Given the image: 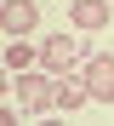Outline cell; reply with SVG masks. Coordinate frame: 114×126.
<instances>
[{
	"instance_id": "1",
	"label": "cell",
	"mask_w": 114,
	"mask_h": 126,
	"mask_svg": "<svg viewBox=\"0 0 114 126\" xmlns=\"http://www.w3.org/2000/svg\"><path fill=\"white\" fill-rule=\"evenodd\" d=\"M51 86H57V75H46L40 63H34V69H17V109L23 115L51 109Z\"/></svg>"
},
{
	"instance_id": "2",
	"label": "cell",
	"mask_w": 114,
	"mask_h": 126,
	"mask_svg": "<svg viewBox=\"0 0 114 126\" xmlns=\"http://www.w3.org/2000/svg\"><path fill=\"white\" fill-rule=\"evenodd\" d=\"M74 63H80V40L74 34H46L40 40V69L46 75H68Z\"/></svg>"
},
{
	"instance_id": "3",
	"label": "cell",
	"mask_w": 114,
	"mask_h": 126,
	"mask_svg": "<svg viewBox=\"0 0 114 126\" xmlns=\"http://www.w3.org/2000/svg\"><path fill=\"white\" fill-rule=\"evenodd\" d=\"M80 80H86L91 103H114V57H108V52L86 57V63H80Z\"/></svg>"
},
{
	"instance_id": "4",
	"label": "cell",
	"mask_w": 114,
	"mask_h": 126,
	"mask_svg": "<svg viewBox=\"0 0 114 126\" xmlns=\"http://www.w3.org/2000/svg\"><path fill=\"white\" fill-rule=\"evenodd\" d=\"M34 23H40V6H34V0H6V6H0V29H6V40H29Z\"/></svg>"
},
{
	"instance_id": "5",
	"label": "cell",
	"mask_w": 114,
	"mask_h": 126,
	"mask_svg": "<svg viewBox=\"0 0 114 126\" xmlns=\"http://www.w3.org/2000/svg\"><path fill=\"white\" fill-rule=\"evenodd\" d=\"M68 23L74 29H108L114 23V0H68Z\"/></svg>"
},
{
	"instance_id": "6",
	"label": "cell",
	"mask_w": 114,
	"mask_h": 126,
	"mask_svg": "<svg viewBox=\"0 0 114 126\" xmlns=\"http://www.w3.org/2000/svg\"><path fill=\"white\" fill-rule=\"evenodd\" d=\"M51 103H57V109H86V103H91V92H86V80H68V75H57Z\"/></svg>"
},
{
	"instance_id": "7",
	"label": "cell",
	"mask_w": 114,
	"mask_h": 126,
	"mask_svg": "<svg viewBox=\"0 0 114 126\" xmlns=\"http://www.w3.org/2000/svg\"><path fill=\"white\" fill-rule=\"evenodd\" d=\"M40 63V46H29V40H6V75L12 69H34Z\"/></svg>"
}]
</instances>
